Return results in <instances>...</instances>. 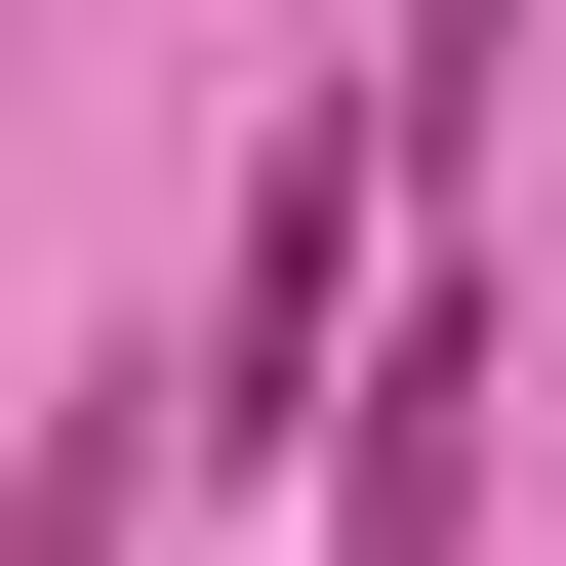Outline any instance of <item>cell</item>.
<instances>
[{"instance_id": "1", "label": "cell", "mask_w": 566, "mask_h": 566, "mask_svg": "<svg viewBox=\"0 0 566 566\" xmlns=\"http://www.w3.org/2000/svg\"><path fill=\"white\" fill-rule=\"evenodd\" d=\"M485 405H526V324H485V283H405L365 365H324V566H446V526H485Z\"/></svg>"}]
</instances>
